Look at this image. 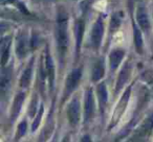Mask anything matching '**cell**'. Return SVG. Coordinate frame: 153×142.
I'll return each mask as SVG.
<instances>
[{
  "label": "cell",
  "instance_id": "cell-1",
  "mask_svg": "<svg viewBox=\"0 0 153 142\" xmlns=\"http://www.w3.org/2000/svg\"><path fill=\"white\" fill-rule=\"evenodd\" d=\"M56 39H57L58 52L61 57V61H63L68 48V15L63 10L58 14Z\"/></svg>",
  "mask_w": 153,
  "mask_h": 142
},
{
  "label": "cell",
  "instance_id": "cell-2",
  "mask_svg": "<svg viewBox=\"0 0 153 142\" xmlns=\"http://www.w3.org/2000/svg\"><path fill=\"white\" fill-rule=\"evenodd\" d=\"M153 131V115L148 116L142 123L134 129L127 142H146Z\"/></svg>",
  "mask_w": 153,
  "mask_h": 142
},
{
  "label": "cell",
  "instance_id": "cell-3",
  "mask_svg": "<svg viewBox=\"0 0 153 142\" xmlns=\"http://www.w3.org/2000/svg\"><path fill=\"white\" fill-rule=\"evenodd\" d=\"M66 116L71 127H78L81 120V108H80V102L78 97H74L69 102L66 110Z\"/></svg>",
  "mask_w": 153,
  "mask_h": 142
},
{
  "label": "cell",
  "instance_id": "cell-4",
  "mask_svg": "<svg viewBox=\"0 0 153 142\" xmlns=\"http://www.w3.org/2000/svg\"><path fill=\"white\" fill-rule=\"evenodd\" d=\"M82 77V70L80 68L74 69L71 72L68 74L67 79L65 82V88H64V94H63V100H65L74 90L79 86L80 81Z\"/></svg>",
  "mask_w": 153,
  "mask_h": 142
},
{
  "label": "cell",
  "instance_id": "cell-5",
  "mask_svg": "<svg viewBox=\"0 0 153 142\" xmlns=\"http://www.w3.org/2000/svg\"><path fill=\"white\" fill-rule=\"evenodd\" d=\"M103 36H104V21L102 17H99L92 26L90 34V43L94 49L98 50L102 44Z\"/></svg>",
  "mask_w": 153,
  "mask_h": 142
},
{
  "label": "cell",
  "instance_id": "cell-6",
  "mask_svg": "<svg viewBox=\"0 0 153 142\" xmlns=\"http://www.w3.org/2000/svg\"><path fill=\"white\" fill-rule=\"evenodd\" d=\"M96 112V102H94V92L88 89L85 94V102H84V122L88 123L92 120Z\"/></svg>",
  "mask_w": 153,
  "mask_h": 142
},
{
  "label": "cell",
  "instance_id": "cell-7",
  "mask_svg": "<svg viewBox=\"0 0 153 142\" xmlns=\"http://www.w3.org/2000/svg\"><path fill=\"white\" fill-rule=\"evenodd\" d=\"M130 93H131V86L128 87L127 90L124 92L123 96L121 97L117 108H115L114 113H113L112 121H111V127H114V125L117 123V121H119V119L123 116L124 112H125V110H126V107H127L128 100H129V98H130Z\"/></svg>",
  "mask_w": 153,
  "mask_h": 142
},
{
  "label": "cell",
  "instance_id": "cell-8",
  "mask_svg": "<svg viewBox=\"0 0 153 142\" xmlns=\"http://www.w3.org/2000/svg\"><path fill=\"white\" fill-rule=\"evenodd\" d=\"M45 70H46L49 90L53 91V87H55V64H53V57H51V53L47 50H46V55H45Z\"/></svg>",
  "mask_w": 153,
  "mask_h": 142
},
{
  "label": "cell",
  "instance_id": "cell-9",
  "mask_svg": "<svg viewBox=\"0 0 153 142\" xmlns=\"http://www.w3.org/2000/svg\"><path fill=\"white\" fill-rule=\"evenodd\" d=\"M136 21H137V25L144 32H148L150 28V20H149L148 14H147L146 7L144 5H138L137 10H136Z\"/></svg>",
  "mask_w": 153,
  "mask_h": 142
},
{
  "label": "cell",
  "instance_id": "cell-10",
  "mask_svg": "<svg viewBox=\"0 0 153 142\" xmlns=\"http://www.w3.org/2000/svg\"><path fill=\"white\" fill-rule=\"evenodd\" d=\"M12 81V68H3L0 77V90H1V96L2 98L5 97L7 93L9 92L10 86Z\"/></svg>",
  "mask_w": 153,
  "mask_h": 142
},
{
  "label": "cell",
  "instance_id": "cell-11",
  "mask_svg": "<svg viewBox=\"0 0 153 142\" xmlns=\"http://www.w3.org/2000/svg\"><path fill=\"white\" fill-rule=\"evenodd\" d=\"M97 95H98L100 111L102 114H104L107 102H108V92H107V88L105 83H101L98 85V87H97Z\"/></svg>",
  "mask_w": 153,
  "mask_h": 142
},
{
  "label": "cell",
  "instance_id": "cell-12",
  "mask_svg": "<svg viewBox=\"0 0 153 142\" xmlns=\"http://www.w3.org/2000/svg\"><path fill=\"white\" fill-rule=\"evenodd\" d=\"M24 99H25V94H24V92H20V93H18L17 95H16L15 99H14V102H13V106H12V110H11V122L12 123L17 119L18 115H19L20 111H21Z\"/></svg>",
  "mask_w": 153,
  "mask_h": 142
},
{
  "label": "cell",
  "instance_id": "cell-13",
  "mask_svg": "<svg viewBox=\"0 0 153 142\" xmlns=\"http://www.w3.org/2000/svg\"><path fill=\"white\" fill-rule=\"evenodd\" d=\"M124 57H125V51L123 49L117 48L110 52V54H109V65H110V70L112 72L117 69L120 64L123 61Z\"/></svg>",
  "mask_w": 153,
  "mask_h": 142
},
{
  "label": "cell",
  "instance_id": "cell-14",
  "mask_svg": "<svg viewBox=\"0 0 153 142\" xmlns=\"http://www.w3.org/2000/svg\"><path fill=\"white\" fill-rule=\"evenodd\" d=\"M28 45L30 43H28L27 37L24 34L19 35L17 39V44H16V54L19 59H23L26 55L28 50Z\"/></svg>",
  "mask_w": 153,
  "mask_h": 142
},
{
  "label": "cell",
  "instance_id": "cell-15",
  "mask_svg": "<svg viewBox=\"0 0 153 142\" xmlns=\"http://www.w3.org/2000/svg\"><path fill=\"white\" fill-rule=\"evenodd\" d=\"M105 74V63L103 59H99L98 61H96V63L94 64L91 71V81L94 83L101 81L104 77Z\"/></svg>",
  "mask_w": 153,
  "mask_h": 142
},
{
  "label": "cell",
  "instance_id": "cell-16",
  "mask_svg": "<svg viewBox=\"0 0 153 142\" xmlns=\"http://www.w3.org/2000/svg\"><path fill=\"white\" fill-rule=\"evenodd\" d=\"M130 71H131V68H130L129 64H126L122 70L120 71V74L117 77V85H115V93L120 92V90L125 86L126 82L128 81L130 77Z\"/></svg>",
  "mask_w": 153,
  "mask_h": 142
},
{
  "label": "cell",
  "instance_id": "cell-17",
  "mask_svg": "<svg viewBox=\"0 0 153 142\" xmlns=\"http://www.w3.org/2000/svg\"><path fill=\"white\" fill-rule=\"evenodd\" d=\"M84 29H85V22L83 19H79L76 22V27H74V34H76V53L80 52L81 48L82 40L84 36Z\"/></svg>",
  "mask_w": 153,
  "mask_h": 142
},
{
  "label": "cell",
  "instance_id": "cell-18",
  "mask_svg": "<svg viewBox=\"0 0 153 142\" xmlns=\"http://www.w3.org/2000/svg\"><path fill=\"white\" fill-rule=\"evenodd\" d=\"M11 37H5L1 40V65L4 68L10 57V49H11Z\"/></svg>",
  "mask_w": 153,
  "mask_h": 142
},
{
  "label": "cell",
  "instance_id": "cell-19",
  "mask_svg": "<svg viewBox=\"0 0 153 142\" xmlns=\"http://www.w3.org/2000/svg\"><path fill=\"white\" fill-rule=\"evenodd\" d=\"M32 75H33V61L30 62L27 67L24 69L23 73L20 79V86L22 88H27L32 82Z\"/></svg>",
  "mask_w": 153,
  "mask_h": 142
},
{
  "label": "cell",
  "instance_id": "cell-20",
  "mask_svg": "<svg viewBox=\"0 0 153 142\" xmlns=\"http://www.w3.org/2000/svg\"><path fill=\"white\" fill-rule=\"evenodd\" d=\"M133 40L135 45L136 51L138 53L143 52V47H144V41H143V35L140 29L135 23H133Z\"/></svg>",
  "mask_w": 153,
  "mask_h": 142
},
{
  "label": "cell",
  "instance_id": "cell-21",
  "mask_svg": "<svg viewBox=\"0 0 153 142\" xmlns=\"http://www.w3.org/2000/svg\"><path fill=\"white\" fill-rule=\"evenodd\" d=\"M27 121L26 120H22L20 121V123L18 124L17 127V132H16V136H15V140H20L21 138H23L25 136L26 132H27Z\"/></svg>",
  "mask_w": 153,
  "mask_h": 142
},
{
  "label": "cell",
  "instance_id": "cell-22",
  "mask_svg": "<svg viewBox=\"0 0 153 142\" xmlns=\"http://www.w3.org/2000/svg\"><path fill=\"white\" fill-rule=\"evenodd\" d=\"M43 113H44V107H43V104H41L40 109L38 110V113H37V115L35 116L34 121H33V123H32V132H35L39 127V125H40V123H41V119H42V116H43Z\"/></svg>",
  "mask_w": 153,
  "mask_h": 142
},
{
  "label": "cell",
  "instance_id": "cell-23",
  "mask_svg": "<svg viewBox=\"0 0 153 142\" xmlns=\"http://www.w3.org/2000/svg\"><path fill=\"white\" fill-rule=\"evenodd\" d=\"M121 16H120V14H113L112 17H111V21H110V29L111 32H114V30H117V28L120 27V25H121Z\"/></svg>",
  "mask_w": 153,
  "mask_h": 142
},
{
  "label": "cell",
  "instance_id": "cell-24",
  "mask_svg": "<svg viewBox=\"0 0 153 142\" xmlns=\"http://www.w3.org/2000/svg\"><path fill=\"white\" fill-rule=\"evenodd\" d=\"M37 110H38V97L35 96L33 98L32 102H30V109H28V114H30V117H34L37 115Z\"/></svg>",
  "mask_w": 153,
  "mask_h": 142
},
{
  "label": "cell",
  "instance_id": "cell-25",
  "mask_svg": "<svg viewBox=\"0 0 153 142\" xmlns=\"http://www.w3.org/2000/svg\"><path fill=\"white\" fill-rule=\"evenodd\" d=\"M92 1H94V0H84V2L82 3V10H83V12L87 11V9L90 7V3H91Z\"/></svg>",
  "mask_w": 153,
  "mask_h": 142
},
{
  "label": "cell",
  "instance_id": "cell-26",
  "mask_svg": "<svg viewBox=\"0 0 153 142\" xmlns=\"http://www.w3.org/2000/svg\"><path fill=\"white\" fill-rule=\"evenodd\" d=\"M80 142H92V140H91V138H90V136L86 134V135H84L83 137L81 138Z\"/></svg>",
  "mask_w": 153,
  "mask_h": 142
},
{
  "label": "cell",
  "instance_id": "cell-27",
  "mask_svg": "<svg viewBox=\"0 0 153 142\" xmlns=\"http://www.w3.org/2000/svg\"><path fill=\"white\" fill-rule=\"evenodd\" d=\"M61 142H70V136H65V137L63 138V139L61 140Z\"/></svg>",
  "mask_w": 153,
  "mask_h": 142
}]
</instances>
